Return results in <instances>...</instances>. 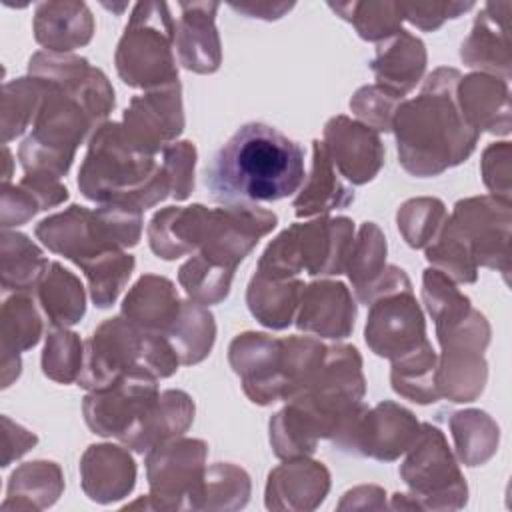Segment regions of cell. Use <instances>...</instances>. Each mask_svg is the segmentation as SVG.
Returning a JSON list of instances; mask_svg holds the SVG:
<instances>
[{"mask_svg":"<svg viewBox=\"0 0 512 512\" xmlns=\"http://www.w3.org/2000/svg\"><path fill=\"white\" fill-rule=\"evenodd\" d=\"M228 6L248 18L278 20L294 8V2H228Z\"/></svg>","mask_w":512,"mask_h":512,"instance_id":"cell-56","label":"cell"},{"mask_svg":"<svg viewBox=\"0 0 512 512\" xmlns=\"http://www.w3.org/2000/svg\"><path fill=\"white\" fill-rule=\"evenodd\" d=\"M178 356L162 334L146 332L124 316L104 320L84 342L78 386L102 390L128 374L168 378L178 370Z\"/></svg>","mask_w":512,"mask_h":512,"instance_id":"cell-4","label":"cell"},{"mask_svg":"<svg viewBox=\"0 0 512 512\" xmlns=\"http://www.w3.org/2000/svg\"><path fill=\"white\" fill-rule=\"evenodd\" d=\"M422 424L404 406L384 400L372 410L358 402L332 442L338 450L392 462L408 452L420 436Z\"/></svg>","mask_w":512,"mask_h":512,"instance_id":"cell-10","label":"cell"},{"mask_svg":"<svg viewBox=\"0 0 512 512\" xmlns=\"http://www.w3.org/2000/svg\"><path fill=\"white\" fill-rule=\"evenodd\" d=\"M402 16L420 30H438L444 20L458 18L462 12L474 8V2H400Z\"/></svg>","mask_w":512,"mask_h":512,"instance_id":"cell-53","label":"cell"},{"mask_svg":"<svg viewBox=\"0 0 512 512\" xmlns=\"http://www.w3.org/2000/svg\"><path fill=\"white\" fill-rule=\"evenodd\" d=\"M34 232L48 250L62 254L78 266L104 250L118 248L104 234L96 212L78 204L44 218L36 224Z\"/></svg>","mask_w":512,"mask_h":512,"instance_id":"cell-19","label":"cell"},{"mask_svg":"<svg viewBox=\"0 0 512 512\" xmlns=\"http://www.w3.org/2000/svg\"><path fill=\"white\" fill-rule=\"evenodd\" d=\"M250 476L236 464L218 462L204 472L194 510H236L246 506Z\"/></svg>","mask_w":512,"mask_h":512,"instance_id":"cell-43","label":"cell"},{"mask_svg":"<svg viewBox=\"0 0 512 512\" xmlns=\"http://www.w3.org/2000/svg\"><path fill=\"white\" fill-rule=\"evenodd\" d=\"M322 144L338 174L352 184L370 182L384 164L378 132L348 116H334L326 122Z\"/></svg>","mask_w":512,"mask_h":512,"instance_id":"cell-18","label":"cell"},{"mask_svg":"<svg viewBox=\"0 0 512 512\" xmlns=\"http://www.w3.org/2000/svg\"><path fill=\"white\" fill-rule=\"evenodd\" d=\"M410 494H394L390 508L400 510H456L466 504V480L448 448L444 432L422 424L420 436L400 466Z\"/></svg>","mask_w":512,"mask_h":512,"instance_id":"cell-8","label":"cell"},{"mask_svg":"<svg viewBox=\"0 0 512 512\" xmlns=\"http://www.w3.org/2000/svg\"><path fill=\"white\" fill-rule=\"evenodd\" d=\"M436 368L438 356L426 338L408 354L392 360L390 382L394 392L416 404L436 402L440 398L436 384Z\"/></svg>","mask_w":512,"mask_h":512,"instance_id":"cell-38","label":"cell"},{"mask_svg":"<svg viewBox=\"0 0 512 512\" xmlns=\"http://www.w3.org/2000/svg\"><path fill=\"white\" fill-rule=\"evenodd\" d=\"M456 68L440 66L422 84L412 100H402L392 130L398 144V162L418 178L438 176L462 164L476 148L480 132L460 112Z\"/></svg>","mask_w":512,"mask_h":512,"instance_id":"cell-2","label":"cell"},{"mask_svg":"<svg viewBox=\"0 0 512 512\" xmlns=\"http://www.w3.org/2000/svg\"><path fill=\"white\" fill-rule=\"evenodd\" d=\"M0 262L4 292H30L50 266L48 258L26 234L8 230H2Z\"/></svg>","mask_w":512,"mask_h":512,"instance_id":"cell-37","label":"cell"},{"mask_svg":"<svg viewBox=\"0 0 512 512\" xmlns=\"http://www.w3.org/2000/svg\"><path fill=\"white\" fill-rule=\"evenodd\" d=\"M304 282L298 278H270L256 272L248 284L246 302L252 316L272 328H288L300 304Z\"/></svg>","mask_w":512,"mask_h":512,"instance_id":"cell-32","label":"cell"},{"mask_svg":"<svg viewBox=\"0 0 512 512\" xmlns=\"http://www.w3.org/2000/svg\"><path fill=\"white\" fill-rule=\"evenodd\" d=\"M174 16L166 2H138L116 48V70L132 88H162L178 82Z\"/></svg>","mask_w":512,"mask_h":512,"instance_id":"cell-6","label":"cell"},{"mask_svg":"<svg viewBox=\"0 0 512 512\" xmlns=\"http://www.w3.org/2000/svg\"><path fill=\"white\" fill-rule=\"evenodd\" d=\"M386 270V238L374 222H364L352 242L344 268L354 286L356 298L362 304H370V298Z\"/></svg>","mask_w":512,"mask_h":512,"instance_id":"cell-35","label":"cell"},{"mask_svg":"<svg viewBox=\"0 0 512 512\" xmlns=\"http://www.w3.org/2000/svg\"><path fill=\"white\" fill-rule=\"evenodd\" d=\"M38 288V302L54 328H66L86 312L82 282L58 262H50Z\"/></svg>","mask_w":512,"mask_h":512,"instance_id":"cell-36","label":"cell"},{"mask_svg":"<svg viewBox=\"0 0 512 512\" xmlns=\"http://www.w3.org/2000/svg\"><path fill=\"white\" fill-rule=\"evenodd\" d=\"M78 188L98 204L122 202L140 210L162 202L172 190L156 154L138 146L122 122L96 128L78 172Z\"/></svg>","mask_w":512,"mask_h":512,"instance_id":"cell-3","label":"cell"},{"mask_svg":"<svg viewBox=\"0 0 512 512\" xmlns=\"http://www.w3.org/2000/svg\"><path fill=\"white\" fill-rule=\"evenodd\" d=\"M304 148L270 124H242L204 172L210 196L222 204L276 202L304 184Z\"/></svg>","mask_w":512,"mask_h":512,"instance_id":"cell-1","label":"cell"},{"mask_svg":"<svg viewBox=\"0 0 512 512\" xmlns=\"http://www.w3.org/2000/svg\"><path fill=\"white\" fill-rule=\"evenodd\" d=\"M370 68L380 86L404 96L420 82L426 70L424 42L400 28L390 38L378 42Z\"/></svg>","mask_w":512,"mask_h":512,"instance_id":"cell-29","label":"cell"},{"mask_svg":"<svg viewBox=\"0 0 512 512\" xmlns=\"http://www.w3.org/2000/svg\"><path fill=\"white\" fill-rule=\"evenodd\" d=\"M166 338L170 340L180 364L190 366L202 362L210 354L216 338L212 312L196 300L182 302L180 314Z\"/></svg>","mask_w":512,"mask_h":512,"instance_id":"cell-39","label":"cell"},{"mask_svg":"<svg viewBox=\"0 0 512 512\" xmlns=\"http://www.w3.org/2000/svg\"><path fill=\"white\" fill-rule=\"evenodd\" d=\"M44 84V104L32 124L30 136L18 150V158L26 174H42L60 180L70 170L78 144H82L88 132L98 128V124L76 98L54 84Z\"/></svg>","mask_w":512,"mask_h":512,"instance_id":"cell-7","label":"cell"},{"mask_svg":"<svg viewBox=\"0 0 512 512\" xmlns=\"http://www.w3.org/2000/svg\"><path fill=\"white\" fill-rule=\"evenodd\" d=\"M208 208L202 204L168 206L156 212L148 224V242L162 260H176L198 250Z\"/></svg>","mask_w":512,"mask_h":512,"instance_id":"cell-30","label":"cell"},{"mask_svg":"<svg viewBox=\"0 0 512 512\" xmlns=\"http://www.w3.org/2000/svg\"><path fill=\"white\" fill-rule=\"evenodd\" d=\"M510 10V2H488L476 16L472 32L460 48V58L464 64L500 74L506 82L510 78V42L506 32Z\"/></svg>","mask_w":512,"mask_h":512,"instance_id":"cell-25","label":"cell"},{"mask_svg":"<svg viewBox=\"0 0 512 512\" xmlns=\"http://www.w3.org/2000/svg\"><path fill=\"white\" fill-rule=\"evenodd\" d=\"M490 336L474 326H462L440 340L436 384L440 396L450 402L476 400L486 384L484 350Z\"/></svg>","mask_w":512,"mask_h":512,"instance_id":"cell-16","label":"cell"},{"mask_svg":"<svg viewBox=\"0 0 512 512\" xmlns=\"http://www.w3.org/2000/svg\"><path fill=\"white\" fill-rule=\"evenodd\" d=\"M0 330L2 356H20V352H26L38 344L42 320L28 292H14V296L4 298L0 310Z\"/></svg>","mask_w":512,"mask_h":512,"instance_id":"cell-41","label":"cell"},{"mask_svg":"<svg viewBox=\"0 0 512 512\" xmlns=\"http://www.w3.org/2000/svg\"><path fill=\"white\" fill-rule=\"evenodd\" d=\"M330 490V472L322 462L292 458L268 474L266 508L314 510Z\"/></svg>","mask_w":512,"mask_h":512,"instance_id":"cell-22","label":"cell"},{"mask_svg":"<svg viewBox=\"0 0 512 512\" xmlns=\"http://www.w3.org/2000/svg\"><path fill=\"white\" fill-rule=\"evenodd\" d=\"M162 166L170 178V196L186 200L194 190V164L196 148L192 142H172L162 150Z\"/></svg>","mask_w":512,"mask_h":512,"instance_id":"cell-52","label":"cell"},{"mask_svg":"<svg viewBox=\"0 0 512 512\" xmlns=\"http://www.w3.org/2000/svg\"><path fill=\"white\" fill-rule=\"evenodd\" d=\"M68 198V190L58 178L26 174L18 184H4L2 190V228L20 226L36 212L58 206Z\"/></svg>","mask_w":512,"mask_h":512,"instance_id":"cell-34","label":"cell"},{"mask_svg":"<svg viewBox=\"0 0 512 512\" xmlns=\"http://www.w3.org/2000/svg\"><path fill=\"white\" fill-rule=\"evenodd\" d=\"M232 278H234V270L216 266L206 258H202L200 254H194L178 270L180 286L186 290V294L192 300L204 306L222 302L230 292Z\"/></svg>","mask_w":512,"mask_h":512,"instance_id":"cell-48","label":"cell"},{"mask_svg":"<svg viewBox=\"0 0 512 512\" xmlns=\"http://www.w3.org/2000/svg\"><path fill=\"white\" fill-rule=\"evenodd\" d=\"M370 350L388 360H396L426 340V324L412 288L380 294L370 302L364 328Z\"/></svg>","mask_w":512,"mask_h":512,"instance_id":"cell-13","label":"cell"},{"mask_svg":"<svg viewBox=\"0 0 512 512\" xmlns=\"http://www.w3.org/2000/svg\"><path fill=\"white\" fill-rule=\"evenodd\" d=\"M456 100L466 122L478 132H510V94L506 80L486 72L468 74L456 86Z\"/></svg>","mask_w":512,"mask_h":512,"instance_id":"cell-26","label":"cell"},{"mask_svg":"<svg viewBox=\"0 0 512 512\" xmlns=\"http://www.w3.org/2000/svg\"><path fill=\"white\" fill-rule=\"evenodd\" d=\"M192 420V398L184 390H164L118 440L134 452H150L154 446L182 436Z\"/></svg>","mask_w":512,"mask_h":512,"instance_id":"cell-23","label":"cell"},{"mask_svg":"<svg viewBox=\"0 0 512 512\" xmlns=\"http://www.w3.org/2000/svg\"><path fill=\"white\" fill-rule=\"evenodd\" d=\"M206 454V442L194 438H174L154 446L146 456L148 500L142 498L128 508L144 504L156 510H194L206 472Z\"/></svg>","mask_w":512,"mask_h":512,"instance_id":"cell-9","label":"cell"},{"mask_svg":"<svg viewBox=\"0 0 512 512\" xmlns=\"http://www.w3.org/2000/svg\"><path fill=\"white\" fill-rule=\"evenodd\" d=\"M126 134L144 150L158 154L184 130L180 84H168L134 96L124 112Z\"/></svg>","mask_w":512,"mask_h":512,"instance_id":"cell-17","label":"cell"},{"mask_svg":"<svg viewBox=\"0 0 512 512\" xmlns=\"http://www.w3.org/2000/svg\"><path fill=\"white\" fill-rule=\"evenodd\" d=\"M46 98V84L34 76L6 82L2 88L0 130L2 142L8 144L34 124Z\"/></svg>","mask_w":512,"mask_h":512,"instance_id":"cell-40","label":"cell"},{"mask_svg":"<svg viewBox=\"0 0 512 512\" xmlns=\"http://www.w3.org/2000/svg\"><path fill=\"white\" fill-rule=\"evenodd\" d=\"M480 170L492 196L510 204V142L490 144L482 154Z\"/></svg>","mask_w":512,"mask_h":512,"instance_id":"cell-54","label":"cell"},{"mask_svg":"<svg viewBox=\"0 0 512 512\" xmlns=\"http://www.w3.org/2000/svg\"><path fill=\"white\" fill-rule=\"evenodd\" d=\"M228 360L242 380L244 394L260 406L290 396V344L262 332L238 334L228 348Z\"/></svg>","mask_w":512,"mask_h":512,"instance_id":"cell-11","label":"cell"},{"mask_svg":"<svg viewBox=\"0 0 512 512\" xmlns=\"http://www.w3.org/2000/svg\"><path fill=\"white\" fill-rule=\"evenodd\" d=\"M422 300L426 304L428 314L436 324V332L448 328L456 320H460L470 308L468 296H464L444 272L436 268L424 270L422 276Z\"/></svg>","mask_w":512,"mask_h":512,"instance_id":"cell-49","label":"cell"},{"mask_svg":"<svg viewBox=\"0 0 512 512\" xmlns=\"http://www.w3.org/2000/svg\"><path fill=\"white\" fill-rule=\"evenodd\" d=\"M448 214L438 198H410L396 214L398 230L410 248H426L440 232Z\"/></svg>","mask_w":512,"mask_h":512,"instance_id":"cell-47","label":"cell"},{"mask_svg":"<svg viewBox=\"0 0 512 512\" xmlns=\"http://www.w3.org/2000/svg\"><path fill=\"white\" fill-rule=\"evenodd\" d=\"M426 260L456 282L472 284L478 278V264L450 218H446L438 236L426 246Z\"/></svg>","mask_w":512,"mask_h":512,"instance_id":"cell-46","label":"cell"},{"mask_svg":"<svg viewBox=\"0 0 512 512\" xmlns=\"http://www.w3.org/2000/svg\"><path fill=\"white\" fill-rule=\"evenodd\" d=\"M328 6L348 20L360 38L370 42L390 38L404 20L400 2H328Z\"/></svg>","mask_w":512,"mask_h":512,"instance_id":"cell-45","label":"cell"},{"mask_svg":"<svg viewBox=\"0 0 512 512\" xmlns=\"http://www.w3.org/2000/svg\"><path fill=\"white\" fill-rule=\"evenodd\" d=\"M84 494L100 504L116 502L130 494L136 482V464L126 448L92 444L80 460Z\"/></svg>","mask_w":512,"mask_h":512,"instance_id":"cell-24","label":"cell"},{"mask_svg":"<svg viewBox=\"0 0 512 512\" xmlns=\"http://www.w3.org/2000/svg\"><path fill=\"white\" fill-rule=\"evenodd\" d=\"M450 430L458 458L466 466H480L496 452L498 426L482 410H462L452 414Z\"/></svg>","mask_w":512,"mask_h":512,"instance_id":"cell-42","label":"cell"},{"mask_svg":"<svg viewBox=\"0 0 512 512\" xmlns=\"http://www.w3.org/2000/svg\"><path fill=\"white\" fill-rule=\"evenodd\" d=\"M134 264L132 254L122 252V248H110L80 266L88 278L90 298L98 308H108L116 302L134 272Z\"/></svg>","mask_w":512,"mask_h":512,"instance_id":"cell-44","label":"cell"},{"mask_svg":"<svg viewBox=\"0 0 512 512\" xmlns=\"http://www.w3.org/2000/svg\"><path fill=\"white\" fill-rule=\"evenodd\" d=\"M356 304L342 282L320 280L304 286L298 304V330L324 338H346L354 328Z\"/></svg>","mask_w":512,"mask_h":512,"instance_id":"cell-21","label":"cell"},{"mask_svg":"<svg viewBox=\"0 0 512 512\" xmlns=\"http://www.w3.org/2000/svg\"><path fill=\"white\" fill-rule=\"evenodd\" d=\"M354 242V222L344 216H320L292 224L262 252L256 272L270 278H296L302 270L310 276L344 272Z\"/></svg>","mask_w":512,"mask_h":512,"instance_id":"cell-5","label":"cell"},{"mask_svg":"<svg viewBox=\"0 0 512 512\" xmlns=\"http://www.w3.org/2000/svg\"><path fill=\"white\" fill-rule=\"evenodd\" d=\"M352 202L354 190L340 180L338 170L326 152V146L320 140H314L310 172L292 202L294 214L298 218L328 214L330 210L346 208Z\"/></svg>","mask_w":512,"mask_h":512,"instance_id":"cell-31","label":"cell"},{"mask_svg":"<svg viewBox=\"0 0 512 512\" xmlns=\"http://www.w3.org/2000/svg\"><path fill=\"white\" fill-rule=\"evenodd\" d=\"M28 72L76 98L92 120L102 126L114 108V90L102 70L90 66L86 58L56 52H36L28 62Z\"/></svg>","mask_w":512,"mask_h":512,"instance_id":"cell-14","label":"cell"},{"mask_svg":"<svg viewBox=\"0 0 512 512\" xmlns=\"http://www.w3.org/2000/svg\"><path fill=\"white\" fill-rule=\"evenodd\" d=\"M404 100L402 94L380 84L362 86L350 100V110L372 130L390 132L396 110Z\"/></svg>","mask_w":512,"mask_h":512,"instance_id":"cell-51","label":"cell"},{"mask_svg":"<svg viewBox=\"0 0 512 512\" xmlns=\"http://www.w3.org/2000/svg\"><path fill=\"white\" fill-rule=\"evenodd\" d=\"M84 362V344L76 332L54 328L46 336L42 352V372L60 384L78 380Z\"/></svg>","mask_w":512,"mask_h":512,"instance_id":"cell-50","label":"cell"},{"mask_svg":"<svg viewBox=\"0 0 512 512\" xmlns=\"http://www.w3.org/2000/svg\"><path fill=\"white\" fill-rule=\"evenodd\" d=\"M32 28L38 44L50 52L66 54L90 42L94 18L84 2H40Z\"/></svg>","mask_w":512,"mask_h":512,"instance_id":"cell-27","label":"cell"},{"mask_svg":"<svg viewBox=\"0 0 512 512\" xmlns=\"http://www.w3.org/2000/svg\"><path fill=\"white\" fill-rule=\"evenodd\" d=\"M2 428H4V432H2V436H4L2 466L6 468L12 460H16L22 454H26L38 442V438L30 430H26L20 424L12 422L8 416H2Z\"/></svg>","mask_w":512,"mask_h":512,"instance_id":"cell-55","label":"cell"},{"mask_svg":"<svg viewBox=\"0 0 512 512\" xmlns=\"http://www.w3.org/2000/svg\"><path fill=\"white\" fill-rule=\"evenodd\" d=\"M180 308L182 300L168 278L144 274L126 294L122 316L146 332L166 336L176 322Z\"/></svg>","mask_w":512,"mask_h":512,"instance_id":"cell-28","label":"cell"},{"mask_svg":"<svg viewBox=\"0 0 512 512\" xmlns=\"http://www.w3.org/2000/svg\"><path fill=\"white\" fill-rule=\"evenodd\" d=\"M468 244L478 266L510 270V204L494 196H474L454 204L448 216Z\"/></svg>","mask_w":512,"mask_h":512,"instance_id":"cell-12","label":"cell"},{"mask_svg":"<svg viewBox=\"0 0 512 512\" xmlns=\"http://www.w3.org/2000/svg\"><path fill=\"white\" fill-rule=\"evenodd\" d=\"M160 396L154 376L128 374L108 388L92 390L82 412L88 428L98 436L120 438Z\"/></svg>","mask_w":512,"mask_h":512,"instance_id":"cell-15","label":"cell"},{"mask_svg":"<svg viewBox=\"0 0 512 512\" xmlns=\"http://www.w3.org/2000/svg\"><path fill=\"white\" fill-rule=\"evenodd\" d=\"M62 490L64 478L56 462H26L18 466L10 476L2 510H42L52 506Z\"/></svg>","mask_w":512,"mask_h":512,"instance_id":"cell-33","label":"cell"},{"mask_svg":"<svg viewBox=\"0 0 512 512\" xmlns=\"http://www.w3.org/2000/svg\"><path fill=\"white\" fill-rule=\"evenodd\" d=\"M174 18V46L186 70L212 74L220 68L222 52L214 24L218 2H178Z\"/></svg>","mask_w":512,"mask_h":512,"instance_id":"cell-20","label":"cell"}]
</instances>
